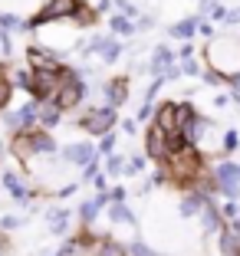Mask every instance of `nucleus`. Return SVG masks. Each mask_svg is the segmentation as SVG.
I'll return each mask as SVG.
<instances>
[{"instance_id":"21","label":"nucleus","mask_w":240,"mask_h":256,"mask_svg":"<svg viewBox=\"0 0 240 256\" xmlns=\"http://www.w3.org/2000/svg\"><path fill=\"white\" fill-rule=\"evenodd\" d=\"M7 102H10V82H7V79H0V108L7 106Z\"/></svg>"},{"instance_id":"11","label":"nucleus","mask_w":240,"mask_h":256,"mask_svg":"<svg viewBox=\"0 0 240 256\" xmlns=\"http://www.w3.org/2000/svg\"><path fill=\"white\" fill-rule=\"evenodd\" d=\"M99 56H105V60H115L119 56V43L115 40H96V46H92Z\"/></svg>"},{"instance_id":"15","label":"nucleus","mask_w":240,"mask_h":256,"mask_svg":"<svg viewBox=\"0 0 240 256\" xmlns=\"http://www.w3.org/2000/svg\"><path fill=\"white\" fill-rule=\"evenodd\" d=\"M197 210H201V197L197 194H191V197L181 200V214H184V217H191V214H197Z\"/></svg>"},{"instance_id":"4","label":"nucleus","mask_w":240,"mask_h":256,"mask_svg":"<svg viewBox=\"0 0 240 256\" xmlns=\"http://www.w3.org/2000/svg\"><path fill=\"white\" fill-rule=\"evenodd\" d=\"M217 188L224 194H237L240 190V164H220L217 168Z\"/></svg>"},{"instance_id":"5","label":"nucleus","mask_w":240,"mask_h":256,"mask_svg":"<svg viewBox=\"0 0 240 256\" xmlns=\"http://www.w3.org/2000/svg\"><path fill=\"white\" fill-rule=\"evenodd\" d=\"M53 82H56V69H33L30 89H33V96H37V98H46V96H50Z\"/></svg>"},{"instance_id":"22","label":"nucleus","mask_w":240,"mask_h":256,"mask_svg":"<svg viewBox=\"0 0 240 256\" xmlns=\"http://www.w3.org/2000/svg\"><path fill=\"white\" fill-rule=\"evenodd\" d=\"M112 144H115V135H112V132H105V135H102V148H99V151H105V154H109V151H112Z\"/></svg>"},{"instance_id":"18","label":"nucleus","mask_w":240,"mask_h":256,"mask_svg":"<svg viewBox=\"0 0 240 256\" xmlns=\"http://www.w3.org/2000/svg\"><path fill=\"white\" fill-rule=\"evenodd\" d=\"M112 220H125V224L135 226V217H132V214H128L125 207H122V200H115V207H112Z\"/></svg>"},{"instance_id":"12","label":"nucleus","mask_w":240,"mask_h":256,"mask_svg":"<svg viewBox=\"0 0 240 256\" xmlns=\"http://www.w3.org/2000/svg\"><path fill=\"white\" fill-rule=\"evenodd\" d=\"M158 69H171V50H158L155 53V60H151V72H158Z\"/></svg>"},{"instance_id":"3","label":"nucleus","mask_w":240,"mask_h":256,"mask_svg":"<svg viewBox=\"0 0 240 256\" xmlns=\"http://www.w3.org/2000/svg\"><path fill=\"white\" fill-rule=\"evenodd\" d=\"M79 98H83V82H79L76 76H66V86H63L60 96H56V106L73 108V106H79Z\"/></svg>"},{"instance_id":"20","label":"nucleus","mask_w":240,"mask_h":256,"mask_svg":"<svg viewBox=\"0 0 240 256\" xmlns=\"http://www.w3.org/2000/svg\"><path fill=\"white\" fill-rule=\"evenodd\" d=\"M112 30L115 33H132V23H128L125 16H112Z\"/></svg>"},{"instance_id":"17","label":"nucleus","mask_w":240,"mask_h":256,"mask_svg":"<svg viewBox=\"0 0 240 256\" xmlns=\"http://www.w3.org/2000/svg\"><path fill=\"white\" fill-rule=\"evenodd\" d=\"M33 118H37V108H33V106L20 108V112H17V128H20V125H33Z\"/></svg>"},{"instance_id":"9","label":"nucleus","mask_w":240,"mask_h":256,"mask_svg":"<svg viewBox=\"0 0 240 256\" xmlns=\"http://www.w3.org/2000/svg\"><path fill=\"white\" fill-rule=\"evenodd\" d=\"M66 161H73V164H89L92 161V144H69Z\"/></svg>"},{"instance_id":"24","label":"nucleus","mask_w":240,"mask_h":256,"mask_svg":"<svg viewBox=\"0 0 240 256\" xmlns=\"http://www.w3.org/2000/svg\"><path fill=\"white\" fill-rule=\"evenodd\" d=\"M224 144H227V151H233V148H237V135H233V132H227Z\"/></svg>"},{"instance_id":"8","label":"nucleus","mask_w":240,"mask_h":256,"mask_svg":"<svg viewBox=\"0 0 240 256\" xmlns=\"http://www.w3.org/2000/svg\"><path fill=\"white\" fill-rule=\"evenodd\" d=\"M125 92H128V82L125 79H112V82L105 86V96H109V106H122L125 102Z\"/></svg>"},{"instance_id":"2","label":"nucleus","mask_w":240,"mask_h":256,"mask_svg":"<svg viewBox=\"0 0 240 256\" xmlns=\"http://www.w3.org/2000/svg\"><path fill=\"white\" fill-rule=\"evenodd\" d=\"M76 14H79V0H50V7L37 16V23L60 20V16H76Z\"/></svg>"},{"instance_id":"10","label":"nucleus","mask_w":240,"mask_h":256,"mask_svg":"<svg viewBox=\"0 0 240 256\" xmlns=\"http://www.w3.org/2000/svg\"><path fill=\"white\" fill-rule=\"evenodd\" d=\"M60 115H63V108L56 106V102H53V106L46 102V106L40 108V122H43L46 128H56V125H60Z\"/></svg>"},{"instance_id":"1","label":"nucleus","mask_w":240,"mask_h":256,"mask_svg":"<svg viewBox=\"0 0 240 256\" xmlns=\"http://www.w3.org/2000/svg\"><path fill=\"white\" fill-rule=\"evenodd\" d=\"M112 122H115V112H112V106H109V108H99V112L86 115L83 128L92 132V135H105V132H112Z\"/></svg>"},{"instance_id":"28","label":"nucleus","mask_w":240,"mask_h":256,"mask_svg":"<svg viewBox=\"0 0 240 256\" xmlns=\"http://www.w3.org/2000/svg\"><path fill=\"white\" fill-rule=\"evenodd\" d=\"M102 256H122V253H119V246H109V250H105Z\"/></svg>"},{"instance_id":"25","label":"nucleus","mask_w":240,"mask_h":256,"mask_svg":"<svg viewBox=\"0 0 240 256\" xmlns=\"http://www.w3.org/2000/svg\"><path fill=\"white\" fill-rule=\"evenodd\" d=\"M96 207H99V200H96V204H86V207H83V217H86V220H92V214H96Z\"/></svg>"},{"instance_id":"16","label":"nucleus","mask_w":240,"mask_h":256,"mask_svg":"<svg viewBox=\"0 0 240 256\" xmlns=\"http://www.w3.org/2000/svg\"><path fill=\"white\" fill-rule=\"evenodd\" d=\"M220 250H224L227 256L237 250V230H224V236H220Z\"/></svg>"},{"instance_id":"26","label":"nucleus","mask_w":240,"mask_h":256,"mask_svg":"<svg viewBox=\"0 0 240 256\" xmlns=\"http://www.w3.org/2000/svg\"><path fill=\"white\" fill-rule=\"evenodd\" d=\"M0 224L7 226V230H17V226H20V220H17V217H4V220H0Z\"/></svg>"},{"instance_id":"23","label":"nucleus","mask_w":240,"mask_h":256,"mask_svg":"<svg viewBox=\"0 0 240 256\" xmlns=\"http://www.w3.org/2000/svg\"><path fill=\"white\" fill-rule=\"evenodd\" d=\"M0 23H4L7 30H14V26H20V23H17V20H14V16H10V14H4V16H0Z\"/></svg>"},{"instance_id":"13","label":"nucleus","mask_w":240,"mask_h":256,"mask_svg":"<svg viewBox=\"0 0 240 256\" xmlns=\"http://www.w3.org/2000/svg\"><path fill=\"white\" fill-rule=\"evenodd\" d=\"M66 224H69V210L50 214V230H53V234H63V230H66Z\"/></svg>"},{"instance_id":"7","label":"nucleus","mask_w":240,"mask_h":256,"mask_svg":"<svg viewBox=\"0 0 240 256\" xmlns=\"http://www.w3.org/2000/svg\"><path fill=\"white\" fill-rule=\"evenodd\" d=\"M158 128H165V132H174V128H178V106L165 102V106L158 108Z\"/></svg>"},{"instance_id":"6","label":"nucleus","mask_w":240,"mask_h":256,"mask_svg":"<svg viewBox=\"0 0 240 256\" xmlns=\"http://www.w3.org/2000/svg\"><path fill=\"white\" fill-rule=\"evenodd\" d=\"M168 154V138H165V128H151L148 132V158H165Z\"/></svg>"},{"instance_id":"27","label":"nucleus","mask_w":240,"mask_h":256,"mask_svg":"<svg viewBox=\"0 0 240 256\" xmlns=\"http://www.w3.org/2000/svg\"><path fill=\"white\" fill-rule=\"evenodd\" d=\"M207 226H210V230H217V214H214V210H207Z\"/></svg>"},{"instance_id":"14","label":"nucleus","mask_w":240,"mask_h":256,"mask_svg":"<svg viewBox=\"0 0 240 256\" xmlns=\"http://www.w3.org/2000/svg\"><path fill=\"white\" fill-rule=\"evenodd\" d=\"M30 144H33V151H43V154H50L56 144H53V138H46V135H30Z\"/></svg>"},{"instance_id":"19","label":"nucleus","mask_w":240,"mask_h":256,"mask_svg":"<svg viewBox=\"0 0 240 256\" xmlns=\"http://www.w3.org/2000/svg\"><path fill=\"white\" fill-rule=\"evenodd\" d=\"M194 26H197L194 20H184V23H178L171 33H174V36H191V33H194Z\"/></svg>"}]
</instances>
